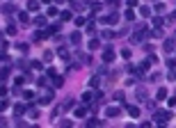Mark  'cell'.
<instances>
[{"label":"cell","mask_w":176,"mask_h":128,"mask_svg":"<svg viewBox=\"0 0 176 128\" xmlns=\"http://www.w3.org/2000/svg\"><path fill=\"white\" fill-rule=\"evenodd\" d=\"M153 119H156V124H167L172 119V112L169 110H156L153 112Z\"/></svg>","instance_id":"cell-1"},{"label":"cell","mask_w":176,"mask_h":128,"mask_svg":"<svg viewBox=\"0 0 176 128\" xmlns=\"http://www.w3.org/2000/svg\"><path fill=\"white\" fill-rule=\"evenodd\" d=\"M53 98H55V89H46L41 94V98H39V103L41 105H48V103H53Z\"/></svg>","instance_id":"cell-2"},{"label":"cell","mask_w":176,"mask_h":128,"mask_svg":"<svg viewBox=\"0 0 176 128\" xmlns=\"http://www.w3.org/2000/svg\"><path fill=\"white\" fill-rule=\"evenodd\" d=\"M117 21H119L117 12H110L108 16H101V23H108V25H117Z\"/></svg>","instance_id":"cell-3"},{"label":"cell","mask_w":176,"mask_h":128,"mask_svg":"<svg viewBox=\"0 0 176 128\" xmlns=\"http://www.w3.org/2000/svg\"><path fill=\"white\" fill-rule=\"evenodd\" d=\"M115 57H117V53H115V48H112V46H110V48H105V50H103V62H115Z\"/></svg>","instance_id":"cell-4"},{"label":"cell","mask_w":176,"mask_h":128,"mask_svg":"<svg viewBox=\"0 0 176 128\" xmlns=\"http://www.w3.org/2000/svg\"><path fill=\"white\" fill-rule=\"evenodd\" d=\"M101 85H103V73H98V76L89 78V87H91V89H96V87H101Z\"/></svg>","instance_id":"cell-5"},{"label":"cell","mask_w":176,"mask_h":128,"mask_svg":"<svg viewBox=\"0 0 176 128\" xmlns=\"http://www.w3.org/2000/svg\"><path fill=\"white\" fill-rule=\"evenodd\" d=\"M96 96L101 98V92H85V94H83V101H85V103H91Z\"/></svg>","instance_id":"cell-6"},{"label":"cell","mask_w":176,"mask_h":128,"mask_svg":"<svg viewBox=\"0 0 176 128\" xmlns=\"http://www.w3.org/2000/svg\"><path fill=\"white\" fill-rule=\"evenodd\" d=\"M69 41H71L73 46H80V41H83V34H80V32H71V37H69Z\"/></svg>","instance_id":"cell-7"},{"label":"cell","mask_w":176,"mask_h":128,"mask_svg":"<svg viewBox=\"0 0 176 128\" xmlns=\"http://www.w3.org/2000/svg\"><path fill=\"white\" fill-rule=\"evenodd\" d=\"M126 112H128L133 119H137V117H140V108H137V105H126Z\"/></svg>","instance_id":"cell-8"},{"label":"cell","mask_w":176,"mask_h":128,"mask_svg":"<svg viewBox=\"0 0 176 128\" xmlns=\"http://www.w3.org/2000/svg\"><path fill=\"white\" fill-rule=\"evenodd\" d=\"M162 48H165V53H174V48H176L174 39H165V44H162Z\"/></svg>","instance_id":"cell-9"},{"label":"cell","mask_w":176,"mask_h":128,"mask_svg":"<svg viewBox=\"0 0 176 128\" xmlns=\"http://www.w3.org/2000/svg\"><path fill=\"white\" fill-rule=\"evenodd\" d=\"M119 114H121L119 108H105V117H108V119H110V117L115 119V117H119Z\"/></svg>","instance_id":"cell-10"},{"label":"cell","mask_w":176,"mask_h":128,"mask_svg":"<svg viewBox=\"0 0 176 128\" xmlns=\"http://www.w3.org/2000/svg\"><path fill=\"white\" fill-rule=\"evenodd\" d=\"M64 85V78L62 76H53V89H59Z\"/></svg>","instance_id":"cell-11"},{"label":"cell","mask_w":176,"mask_h":128,"mask_svg":"<svg viewBox=\"0 0 176 128\" xmlns=\"http://www.w3.org/2000/svg\"><path fill=\"white\" fill-rule=\"evenodd\" d=\"M55 53H57V55L62 57V60H69V48H64V46H59V48L55 50Z\"/></svg>","instance_id":"cell-12"},{"label":"cell","mask_w":176,"mask_h":128,"mask_svg":"<svg viewBox=\"0 0 176 128\" xmlns=\"http://www.w3.org/2000/svg\"><path fill=\"white\" fill-rule=\"evenodd\" d=\"M25 7H28L30 12H37V9H39V7H41V5H39V2H37V0H28V2H25Z\"/></svg>","instance_id":"cell-13"},{"label":"cell","mask_w":176,"mask_h":128,"mask_svg":"<svg viewBox=\"0 0 176 128\" xmlns=\"http://www.w3.org/2000/svg\"><path fill=\"white\" fill-rule=\"evenodd\" d=\"M140 16H142V18H151V9H149L147 5H142V7H140Z\"/></svg>","instance_id":"cell-14"},{"label":"cell","mask_w":176,"mask_h":128,"mask_svg":"<svg viewBox=\"0 0 176 128\" xmlns=\"http://www.w3.org/2000/svg\"><path fill=\"white\" fill-rule=\"evenodd\" d=\"M59 28H62L59 23H53V25H48V30H46V34H57V32H59Z\"/></svg>","instance_id":"cell-15"},{"label":"cell","mask_w":176,"mask_h":128,"mask_svg":"<svg viewBox=\"0 0 176 128\" xmlns=\"http://www.w3.org/2000/svg\"><path fill=\"white\" fill-rule=\"evenodd\" d=\"M137 101H142V103L147 101V89L144 87H137Z\"/></svg>","instance_id":"cell-16"},{"label":"cell","mask_w":176,"mask_h":128,"mask_svg":"<svg viewBox=\"0 0 176 128\" xmlns=\"http://www.w3.org/2000/svg\"><path fill=\"white\" fill-rule=\"evenodd\" d=\"M123 16H126V21H128V23H133V21H135V12H133V9H126V12H123Z\"/></svg>","instance_id":"cell-17"},{"label":"cell","mask_w":176,"mask_h":128,"mask_svg":"<svg viewBox=\"0 0 176 128\" xmlns=\"http://www.w3.org/2000/svg\"><path fill=\"white\" fill-rule=\"evenodd\" d=\"M156 98H158V101H165V98H167V89H165V87H160V89H158V94H156Z\"/></svg>","instance_id":"cell-18"},{"label":"cell","mask_w":176,"mask_h":128,"mask_svg":"<svg viewBox=\"0 0 176 128\" xmlns=\"http://www.w3.org/2000/svg\"><path fill=\"white\" fill-rule=\"evenodd\" d=\"M96 48H101V41L98 39H89V50H96Z\"/></svg>","instance_id":"cell-19"},{"label":"cell","mask_w":176,"mask_h":128,"mask_svg":"<svg viewBox=\"0 0 176 128\" xmlns=\"http://www.w3.org/2000/svg\"><path fill=\"white\" fill-rule=\"evenodd\" d=\"M23 112H25V105H18V103H16V105H14V114H16V117H21Z\"/></svg>","instance_id":"cell-20"},{"label":"cell","mask_w":176,"mask_h":128,"mask_svg":"<svg viewBox=\"0 0 176 128\" xmlns=\"http://www.w3.org/2000/svg\"><path fill=\"white\" fill-rule=\"evenodd\" d=\"M73 114H76V117H85V114H87V108H83V105H80V108H76V110H73Z\"/></svg>","instance_id":"cell-21"},{"label":"cell","mask_w":176,"mask_h":128,"mask_svg":"<svg viewBox=\"0 0 176 128\" xmlns=\"http://www.w3.org/2000/svg\"><path fill=\"white\" fill-rule=\"evenodd\" d=\"M16 66H18L21 71H25V69L30 66V62H28V60H18V62H16Z\"/></svg>","instance_id":"cell-22"},{"label":"cell","mask_w":176,"mask_h":128,"mask_svg":"<svg viewBox=\"0 0 176 128\" xmlns=\"http://www.w3.org/2000/svg\"><path fill=\"white\" fill-rule=\"evenodd\" d=\"M34 25L44 28V25H46V16H37V18H34Z\"/></svg>","instance_id":"cell-23"},{"label":"cell","mask_w":176,"mask_h":128,"mask_svg":"<svg viewBox=\"0 0 176 128\" xmlns=\"http://www.w3.org/2000/svg\"><path fill=\"white\" fill-rule=\"evenodd\" d=\"M153 25H156V28L165 25V16H156V18H153Z\"/></svg>","instance_id":"cell-24"},{"label":"cell","mask_w":176,"mask_h":128,"mask_svg":"<svg viewBox=\"0 0 176 128\" xmlns=\"http://www.w3.org/2000/svg\"><path fill=\"white\" fill-rule=\"evenodd\" d=\"M0 9H2V14H12L14 12V5H2Z\"/></svg>","instance_id":"cell-25"},{"label":"cell","mask_w":176,"mask_h":128,"mask_svg":"<svg viewBox=\"0 0 176 128\" xmlns=\"http://www.w3.org/2000/svg\"><path fill=\"white\" fill-rule=\"evenodd\" d=\"M69 108H73V101H71V98H66V101L62 103V108H59V110H69Z\"/></svg>","instance_id":"cell-26"},{"label":"cell","mask_w":176,"mask_h":128,"mask_svg":"<svg viewBox=\"0 0 176 128\" xmlns=\"http://www.w3.org/2000/svg\"><path fill=\"white\" fill-rule=\"evenodd\" d=\"M94 32H96V23L89 21V23H87V34H94Z\"/></svg>","instance_id":"cell-27"},{"label":"cell","mask_w":176,"mask_h":128,"mask_svg":"<svg viewBox=\"0 0 176 128\" xmlns=\"http://www.w3.org/2000/svg\"><path fill=\"white\" fill-rule=\"evenodd\" d=\"M44 37H46V32H41V30H37L34 34H32V39H34V41H39V39H44Z\"/></svg>","instance_id":"cell-28"},{"label":"cell","mask_w":176,"mask_h":128,"mask_svg":"<svg viewBox=\"0 0 176 128\" xmlns=\"http://www.w3.org/2000/svg\"><path fill=\"white\" fill-rule=\"evenodd\" d=\"M87 126H103L101 119H87Z\"/></svg>","instance_id":"cell-29"},{"label":"cell","mask_w":176,"mask_h":128,"mask_svg":"<svg viewBox=\"0 0 176 128\" xmlns=\"http://www.w3.org/2000/svg\"><path fill=\"white\" fill-rule=\"evenodd\" d=\"M153 9H156V14H162V12H165V9H167V7H165V5H162V2H158V5H156V7H153Z\"/></svg>","instance_id":"cell-30"},{"label":"cell","mask_w":176,"mask_h":128,"mask_svg":"<svg viewBox=\"0 0 176 128\" xmlns=\"http://www.w3.org/2000/svg\"><path fill=\"white\" fill-rule=\"evenodd\" d=\"M16 48H18V50H21V53H28V44H23V41H21V44H16Z\"/></svg>","instance_id":"cell-31"},{"label":"cell","mask_w":176,"mask_h":128,"mask_svg":"<svg viewBox=\"0 0 176 128\" xmlns=\"http://www.w3.org/2000/svg\"><path fill=\"white\" fill-rule=\"evenodd\" d=\"M18 21H21V23H28V14H25V12H18Z\"/></svg>","instance_id":"cell-32"},{"label":"cell","mask_w":176,"mask_h":128,"mask_svg":"<svg viewBox=\"0 0 176 128\" xmlns=\"http://www.w3.org/2000/svg\"><path fill=\"white\" fill-rule=\"evenodd\" d=\"M71 16H73V14H71V12H62V14H59V18H62V21H69V18H71Z\"/></svg>","instance_id":"cell-33"},{"label":"cell","mask_w":176,"mask_h":128,"mask_svg":"<svg viewBox=\"0 0 176 128\" xmlns=\"http://www.w3.org/2000/svg\"><path fill=\"white\" fill-rule=\"evenodd\" d=\"M130 55H133V53H130V48H123V50H121V57H126V60H130Z\"/></svg>","instance_id":"cell-34"},{"label":"cell","mask_w":176,"mask_h":128,"mask_svg":"<svg viewBox=\"0 0 176 128\" xmlns=\"http://www.w3.org/2000/svg\"><path fill=\"white\" fill-rule=\"evenodd\" d=\"M149 80H151V82H158V80H162V73H153Z\"/></svg>","instance_id":"cell-35"},{"label":"cell","mask_w":176,"mask_h":128,"mask_svg":"<svg viewBox=\"0 0 176 128\" xmlns=\"http://www.w3.org/2000/svg\"><path fill=\"white\" fill-rule=\"evenodd\" d=\"M165 64H167V69H169V71H174V69H176V60H167Z\"/></svg>","instance_id":"cell-36"},{"label":"cell","mask_w":176,"mask_h":128,"mask_svg":"<svg viewBox=\"0 0 176 128\" xmlns=\"http://www.w3.org/2000/svg\"><path fill=\"white\" fill-rule=\"evenodd\" d=\"M57 124H59V126H64V128H66V126H71V124H73V121H71V119H59Z\"/></svg>","instance_id":"cell-37"},{"label":"cell","mask_w":176,"mask_h":128,"mask_svg":"<svg viewBox=\"0 0 176 128\" xmlns=\"http://www.w3.org/2000/svg\"><path fill=\"white\" fill-rule=\"evenodd\" d=\"M112 37H115L112 30H103V39H112Z\"/></svg>","instance_id":"cell-38"},{"label":"cell","mask_w":176,"mask_h":128,"mask_svg":"<svg viewBox=\"0 0 176 128\" xmlns=\"http://www.w3.org/2000/svg\"><path fill=\"white\" fill-rule=\"evenodd\" d=\"M147 62H149V64H156V62H158V57H156V55H153V53H149Z\"/></svg>","instance_id":"cell-39"},{"label":"cell","mask_w":176,"mask_h":128,"mask_svg":"<svg viewBox=\"0 0 176 128\" xmlns=\"http://www.w3.org/2000/svg\"><path fill=\"white\" fill-rule=\"evenodd\" d=\"M30 64H32L34 71H41V69H44V64H41V62H30Z\"/></svg>","instance_id":"cell-40"},{"label":"cell","mask_w":176,"mask_h":128,"mask_svg":"<svg viewBox=\"0 0 176 128\" xmlns=\"http://www.w3.org/2000/svg\"><path fill=\"white\" fill-rule=\"evenodd\" d=\"M44 60L50 62V60H53V50H46V53H44Z\"/></svg>","instance_id":"cell-41"},{"label":"cell","mask_w":176,"mask_h":128,"mask_svg":"<svg viewBox=\"0 0 176 128\" xmlns=\"http://www.w3.org/2000/svg\"><path fill=\"white\" fill-rule=\"evenodd\" d=\"M37 85H39V87H46V85H48V78H44V76H41V78H39V82H37Z\"/></svg>","instance_id":"cell-42"},{"label":"cell","mask_w":176,"mask_h":128,"mask_svg":"<svg viewBox=\"0 0 176 128\" xmlns=\"http://www.w3.org/2000/svg\"><path fill=\"white\" fill-rule=\"evenodd\" d=\"M30 117H32V119H39V110H34V108H30Z\"/></svg>","instance_id":"cell-43"},{"label":"cell","mask_w":176,"mask_h":128,"mask_svg":"<svg viewBox=\"0 0 176 128\" xmlns=\"http://www.w3.org/2000/svg\"><path fill=\"white\" fill-rule=\"evenodd\" d=\"M151 34H153V37H165V32H162V30H160V28H156V30H153V32H151Z\"/></svg>","instance_id":"cell-44"},{"label":"cell","mask_w":176,"mask_h":128,"mask_svg":"<svg viewBox=\"0 0 176 128\" xmlns=\"http://www.w3.org/2000/svg\"><path fill=\"white\" fill-rule=\"evenodd\" d=\"M144 105H147L149 110H156V103H153V101H149V98H147V101H144Z\"/></svg>","instance_id":"cell-45"},{"label":"cell","mask_w":176,"mask_h":128,"mask_svg":"<svg viewBox=\"0 0 176 128\" xmlns=\"http://www.w3.org/2000/svg\"><path fill=\"white\" fill-rule=\"evenodd\" d=\"M112 96H115V101H123V92H115Z\"/></svg>","instance_id":"cell-46"},{"label":"cell","mask_w":176,"mask_h":128,"mask_svg":"<svg viewBox=\"0 0 176 128\" xmlns=\"http://www.w3.org/2000/svg\"><path fill=\"white\" fill-rule=\"evenodd\" d=\"M7 34H9V37H14V34H16V28H14V25H9V28H7Z\"/></svg>","instance_id":"cell-47"},{"label":"cell","mask_w":176,"mask_h":128,"mask_svg":"<svg viewBox=\"0 0 176 128\" xmlns=\"http://www.w3.org/2000/svg\"><path fill=\"white\" fill-rule=\"evenodd\" d=\"M59 9H55V7H50V9H48V12H46V14H48V16H55V14H57Z\"/></svg>","instance_id":"cell-48"},{"label":"cell","mask_w":176,"mask_h":128,"mask_svg":"<svg viewBox=\"0 0 176 128\" xmlns=\"http://www.w3.org/2000/svg\"><path fill=\"white\" fill-rule=\"evenodd\" d=\"M7 105H9L7 101H0V112H2V110H7Z\"/></svg>","instance_id":"cell-49"},{"label":"cell","mask_w":176,"mask_h":128,"mask_svg":"<svg viewBox=\"0 0 176 128\" xmlns=\"http://www.w3.org/2000/svg\"><path fill=\"white\" fill-rule=\"evenodd\" d=\"M23 98H28V101H30V98H34V94H32V92H23Z\"/></svg>","instance_id":"cell-50"},{"label":"cell","mask_w":176,"mask_h":128,"mask_svg":"<svg viewBox=\"0 0 176 128\" xmlns=\"http://www.w3.org/2000/svg\"><path fill=\"white\" fill-rule=\"evenodd\" d=\"M167 103H169V108H174V105H176V96H172V98H169Z\"/></svg>","instance_id":"cell-51"},{"label":"cell","mask_w":176,"mask_h":128,"mask_svg":"<svg viewBox=\"0 0 176 128\" xmlns=\"http://www.w3.org/2000/svg\"><path fill=\"white\" fill-rule=\"evenodd\" d=\"M7 94V87H5V85H0V96H5Z\"/></svg>","instance_id":"cell-52"},{"label":"cell","mask_w":176,"mask_h":128,"mask_svg":"<svg viewBox=\"0 0 176 128\" xmlns=\"http://www.w3.org/2000/svg\"><path fill=\"white\" fill-rule=\"evenodd\" d=\"M126 2H128V7H135L137 5V0H126Z\"/></svg>","instance_id":"cell-53"},{"label":"cell","mask_w":176,"mask_h":128,"mask_svg":"<svg viewBox=\"0 0 176 128\" xmlns=\"http://www.w3.org/2000/svg\"><path fill=\"white\" fill-rule=\"evenodd\" d=\"M108 5H110V7L115 9V7H117V0H108Z\"/></svg>","instance_id":"cell-54"},{"label":"cell","mask_w":176,"mask_h":128,"mask_svg":"<svg viewBox=\"0 0 176 128\" xmlns=\"http://www.w3.org/2000/svg\"><path fill=\"white\" fill-rule=\"evenodd\" d=\"M169 21H176V12H172V14H169Z\"/></svg>","instance_id":"cell-55"},{"label":"cell","mask_w":176,"mask_h":128,"mask_svg":"<svg viewBox=\"0 0 176 128\" xmlns=\"http://www.w3.org/2000/svg\"><path fill=\"white\" fill-rule=\"evenodd\" d=\"M172 78H176V69H174V73H172Z\"/></svg>","instance_id":"cell-56"},{"label":"cell","mask_w":176,"mask_h":128,"mask_svg":"<svg viewBox=\"0 0 176 128\" xmlns=\"http://www.w3.org/2000/svg\"><path fill=\"white\" fill-rule=\"evenodd\" d=\"M41 2H46V5H48V2H50V0H41Z\"/></svg>","instance_id":"cell-57"},{"label":"cell","mask_w":176,"mask_h":128,"mask_svg":"<svg viewBox=\"0 0 176 128\" xmlns=\"http://www.w3.org/2000/svg\"><path fill=\"white\" fill-rule=\"evenodd\" d=\"M55 2H64V0H55Z\"/></svg>","instance_id":"cell-58"},{"label":"cell","mask_w":176,"mask_h":128,"mask_svg":"<svg viewBox=\"0 0 176 128\" xmlns=\"http://www.w3.org/2000/svg\"><path fill=\"white\" fill-rule=\"evenodd\" d=\"M174 37H176V32H174Z\"/></svg>","instance_id":"cell-59"}]
</instances>
